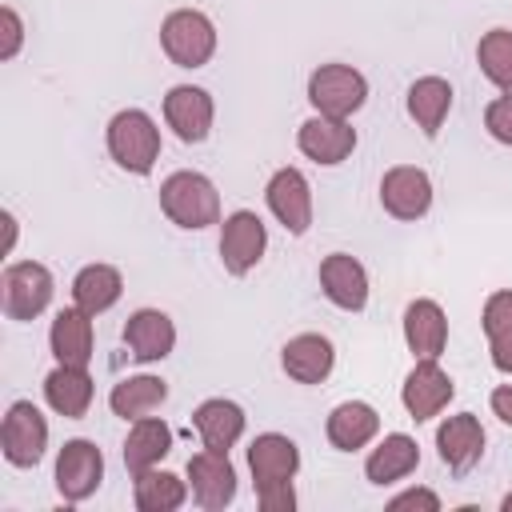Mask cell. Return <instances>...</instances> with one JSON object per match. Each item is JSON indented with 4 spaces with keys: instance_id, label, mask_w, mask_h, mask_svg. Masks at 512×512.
<instances>
[{
    "instance_id": "obj_21",
    "label": "cell",
    "mask_w": 512,
    "mask_h": 512,
    "mask_svg": "<svg viewBox=\"0 0 512 512\" xmlns=\"http://www.w3.org/2000/svg\"><path fill=\"white\" fill-rule=\"evenodd\" d=\"M48 348L56 356V364H72V368H88L92 360V316L84 308H60L52 328H48Z\"/></svg>"
},
{
    "instance_id": "obj_18",
    "label": "cell",
    "mask_w": 512,
    "mask_h": 512,
    "mask_svg": "<svg viewBox=\"0 0 512 512\" xmlns=\"http://www.w3.org/2000/svg\"><path fill=\"white\" fill-rule=\"evenodd\" d=\"M436 448H440V460L464 476L468 468H476V460L484 456V428L472 412H456V416H444V424L436 428Z\"/></svg>"
},
{
    "instance_id": "obj_2",
    "label": "cell",
    "mask_w": 512,
    "mask_h": 512,
    "mask_svg": "<svg viewBox=\"0 0 512 512\" xmlns=\"http://www.w3.org/2000/svg\"><path fill=\"white\" fill-rule=\"evenodd\" d=\"M108 156L132 172V176H148L160 160V128L144 108H124L108 120Z\"/></svg>"
},
{
    "instance_id": "obj_35",
    "label": "cell",
    "mask_w": 512,
    "mask_h": 512,
    "mask_svg": "<svg viewBox=\"0 0 512 512\" xmlns=\"http://www.w3.org/2000/svg\"><path fill=\"white\" fill-rule=\"evenodd\" d=\"M256 500L264 512H292L296 508V492H292V480L284 484H268V488H256Z\"/></svg>"
},
{
    "instance_id": "obj_11",
    "label": "cell",
    "mask_w": 512,
    "mask_h": 512,
    "mask_svg": "<svg viewBox=\"0 0 512 512\" xmlns=\"http://www.w3.org/2000/svg\"><path fill=\"white\" fill-rule=\"evenodd\" d=\"M188 488L204 512L228 508L236 500V468H232L228 452H212V448L196 452L188 460Z\"/></svg>"
},
{
    "instance_id": "obj_33",
    "label": "cell",
    "mask_w": 512,
    "mask_h": 512,
    "mask_svg": "<svg viewBox=\"0 0 512 512\" xmlns=\"http://www.w3.org/2000/svg\"><path fill=\"white\" fill-rule=\"evenodd\" d=\"M484 128L492 140L508 144L512 148V92L508 96H496L488 108H484Z\"/></svg>"
},
{
    "instance_id": "obj_28",
    "label": "cell",
    "mask_w": 512,
    "mask_h": 512,
    "mask_svg": "<svg viewBox=\"0 0 512 512\" xmlns=\"http://www.w3.org/2000/svg\"><path fill=\"white\" fill-rule=\"evenodd\" d=\"M168 400V384L160 376H124L120 384H112L108 392V408L120 416V420H140V416H152L160 404Z\"/></svg>"
},
{
    "instance_id": "obj_10",
    "label": "cell",
    "mask_w": 512,
    "mask_h": 512,
    "mask_svg": "<svg viewBox=\"0 0 512 512\" xmlns=\"http://www.w3.org/2000/svg\"><path fill=\"white\" fill-rule=\"evenodd\" d=\"M264 200L292 236H304L312 228V188L300 168H276L264 188Z\"/></svg>"
},
{
    "instance_id": "obj_39",
    "label": "cell",
    "mask_w": 512,
    "mask_h": 512,
    "mask_svg": "<svg viewBox=\"0 0 512 512\" xmlns=\"http://www.w3.org/2000/svg\"><path fill=\"white\" fill-rule=\"evenodd\" d=\"M500 508H504V512H512V492H508V496L500 500Z\"/></svg>"
},
{
    "instance_id": "obj_27",
    "label": "cell",
    "mask_w": 512,
    "mask_h": 512,
    "mask_svg": "<svg viewBox=\"0 0 512 512\" xmlns=\"http://www.w3.org/2000/svg\"><path fill=\"white\" fill-rule=\"evenodd\" d=\"M120 292H124V276L112 264H84L72 280V304L84 308L88 316L108 312L120 300Z\"/></svg>"
},
{
    "instance_id": "obj_8",
    "label": "cell",
    "mask_w": 512,
    "mask_h": 512,
    "mask_svg": "<svg viewBox=\"0 0 512 512\" xmlns=\"http://www.w3.org/2000/svg\"><path fill=\"white\" fill-rule=\"evenodd\" d=\"M104 480V452L92 440H64L60 456H56V492L68 504L88 500Z\"/></svg>"
},
{
    "instance_id": "obj_30",
    "label": "cell",
    "mask_w": 512,
    "mask_h": 512,
    "mask_svg": "<svg viewBox=\"0 0 512 512\" xmlns=\"http://www.w3.org/2000/svg\"><path fill=\"white\" fill-rule=\"evenodd\" d=\"M132 500L140 512H176L184 500H188V484L176 476V472H164V468H148L140 476H132Z\"/></svg>"
},
{
    "instance_id": "obj_5",
    "label": "cell",
    "mask_w": 512,
    "mask_h": 512,
    "mask_svg": "<svg viewBox=\"0 0 512 512\" xmlns=\"http://www.w3.org/2000/svg\"><path fill=\"white\" fill-rule=\"evenodd\" d=\"M368 100V80L364 72H356L352 64H320L308 76V104L320 116H340L348 120L352 112H360Z\"/></svg>"
},
{
    "instance_id": "obj_25",
    "label": "cell",
    "mask_w": 512,
    "mask_h": 512,
    "mask_svg": "<svg viewBox=\"0 0 512 512\" xmlns=\"http://www.w3.org/2000/svg\"><path fill=\"white\" fill-rule=\"evenodd\" d=\"M168 452H172V428L164 420H156V416L132 420L128 440H124V468H128V476H140V472L156 468Z\"/></svg>"
},
{
    "instance_id": "obj_9",
    "label": "cell",
    "mask_w": 512,
    "mask_h": 512,
    "mask_svg": "<svg viewBox=\"0 0 512 512\" xmlns=\"http://www.w3.org/2000/svg\"><path fill=\"white\" fill-rule=\"evenodd\" d=\"M452 396H456V384L436 360H416L412 372L404 376V388H400V404L416 424L440 416Z\"/></svg>"
},
{
    "instance_id": "obj_29",
    "label": "cell",
    "mask_w": 512,
    "mask_h": 512,
    "mask_svg": "<svg viewBox=\"0 0 512 512\" xmlns=\"http://www.w3.org/2000/svg\"><path fill=\"white\" fill-rule=\"evenodd\" d=\"M448 108H452V84L444 76H420V80H412V88H408V116L416 120V128L428 140L440 132Z\"/></svg>"
},
{
    "instance_id": "obj_26",
    "label": "cell",
    "mask_w": 512,
    "mask_h": 512,
    "mask_svg": "<svg viewBox=\"0 0 512 512\" xmlns=\"http://www.w3.org/2000/svg\"><path fill=\"white\" fill-rule=\"evenodd\" d=\"M416 464H420V448H416V440L412 436H404V432H388L372 452H368V460H364V476L372 480V484H396V480H404L408 472H416Z\"/></svg>"
},
{
    "instance_id": "obj_24",
    "label": "cell",
    "mask_w": 512,
    "mask_h": 512,
    "mask_svg": "<svg viewBox=\"0 0 512 512\" xmlns=\"http://www.w3.org/2000/svg\"><path fill=\"white\" fill-rule=\"evenodd\" d=\"M44 400L56 416L64 420H80L92 404V376L88 368H72V364H56L44 376Z\"/></svg>"
},
{
    "instance_id": "obj_19",
    "label": "cell",
    "mask_w": 512,
    "mask_h": 512,
    "mask_svg": "<svg viewBox=\"0 0 512 512\" xmlns=\"http://www.w3.org/2000/svg\"><path fill=\"white\" fill-rule=\"evenodd\" d=\"M404 340L412 348L416 360H436L448 344V316L436 300L420 296L404 308Z\"/></svg>"
},
{
    "instance_id": "obj_34",
    "label": "cell",
    "mask_w": 512,
    "mask_h": 512,
    "mask_svg": "<svg viewBox=\"0 0 512 512\" xmlns=\"http://www.w3.org/2000/svg\"><path fill=\"white\" fill-rule=\"evenodd\" d=\"M0 20H4V44H0V60H12V56L20 52V44H24V20H20V12H16L12 4H4V8H0Z\"/></svg>"
},
{
    "instance_id": "obj_15",
    "label": "cell",
    "mask_w": 512,
    "mask_h": 512,
    "mask_svg": "<svg viewBox=\"0 0 512 512\" xmlns=\"http://www.w3.org/2000/svg\"><path fill=\"white\" fill-rule=\"evenodd\" d=\"M248 468H252V484L256 488L284 484V480H292L300 472V448L284 432H260L248 444Z\"/></svg>"
},
{
    "instance_id": "obj_38",
    "label": "cell",
    "mask_w": 512,
    "mask_h": 512,
    "mask_svg": "<svg viewBox=\"0 0 512 512\" xmlns=\"http://www.w3.org/2000/svg\"><path fill=\"white\" fill-rule=\"evenodd\" d=\"M4 232H8L4 252H12V244H16V216H12V212H4Z\"/></svg>"
},
{
    "instance_id": "obj_32",
    "label": "cell",
    "mask_w": 512,
    "mask_h": 512,
    "mask_svg": "<svg viewBox=\"0 0 512 512\" xmlns=\"http://www.w3.org/2000/svg\"><path fill=\"white\" fill-rule=\"evenodd\" d=\"M476 60H480V72H484L496 88L512 92V32H508V28L484 32L480 44H476Z\"/></svg>"
},
{
    "instance_id": "obj_36",
    "label": "cell",
    "mask_w": 512,
    "mask_h": 512,
    "mask_svg": "<svg viewBox=\"0 0 512 512\" xmlns=\"http://www.w3.org/2000/svg\"><path fill=\"white\" fill-rule=\"evenodd\" d=\"M388 508H392V512H404V508H420V512H440V496H436L432 488H408V492L392 496V500H388Z\"/></svg>"
},
{
    "instance_id": "obj_23",
    "label": "cell",
    "mask_w": 512,
    "mask_h": 512,
    "mask_svg": "<svg viewBox=\"0 0 512 512\" xmlns=\"http://www.w3.org/2000/svg\"><path fill=\"white\" fill-rule=\"evenodd\" d=\"M324 432H328V444H332V448L356 452V448H364V444L376 440V432H380V412H376L372 404H364V400H344V404H336V408L328 412Z\"/></svg>"
},
{
    "instance_id": "obj_6",
    "label": "cell",
    "mask_w": 512,
    "mask_h": 512,
    "mask_svg": "<svg viewBox=\"0 0 512 512\" xmlns=\"http://www.w3.org/2000/svg\"><path fill=\"white\" fill-rule=\"evenodd\" d=\"M0 448L12 468H36L48 448V420L32 400H16L0 424Z\"/></svg>"
},
{
    "instance_id": "obj_31",
    "label": "cell",
    "mask_w": 512,
    "mask_h": 512,
    "mask_svg": "<svg viewBox=\"0 0 512 512\" xmlns=\"http://www.w3.org/2000/svg\"><path fill=\"white\" fill-rule=\"evenodd\" d=\"M484 336H488V356L492 364L512 376V292H492L484 300Z\"/></svg>"
},
{
    "instance_id": "obj_16",
    "label": "cell",
    "mask_w": 512,
    "mask_h": 512,
    "mask_svg": "<svg viewBox=\"0 0 512 512\" xmlns=\"http://www.w3.org/2000/svg\"><path fill=\"white\" fill-rule=\"evenodd\" d=\"M124 344L140 364H156L176 348V324L160 308H136L124 324Z\"/></svg>"
},
{
    "instance_id": "obj_1",
    "label": "cell",
    "mask_w": 512,
    "mask_h": 512,
    "mask_svg": "<svg viewBox=\"0 0 512 512\" xmlns=\"http://www.w3.org/2000/svg\"><path fill=\"white\" fill-rule=\"evenodd\" d=\"M160 212L188 232H200L220 220V192L204 172H172L160 184Z\"/></svg>"
},
{
    "instance_id": "obj_22",
    "label": "cell",
    "mask_w": 512,
    "mask_h": 512,
    "mask_svg": "<svg viewBox=\"0 0 512 512\" xmlns=\"http://www.w3.org/2000/svg\"><path fill=\"white\" fill-rule=\"evenodd\" d=\"M192 424H196L204 448H212V452H228V448L244 436L248 416H244V408H240L236 400L212 396V400H204V404L192 412Z\"/></svg>"
},
{
    "instance_id": "obj_13",
    "label": "cell",
    "mask_w": 512,
    "mask_h": 512,
    "mask_svg": "<svg viewBox=\"0 0 512 512\" xmlns=\"http://www.w3.org/2000/svg\"><path fill=\"white\" fill-rule=\"evenodd\" d=\"M164 120H168V128H172L184 144H200V140H208V132H212L216 104H212V96H208L204 88H196V84H176V88H168V96H164Z\"/></svg>"
},
{
    "instance_id": "obj_14",
    "label": "cell",
    "mask_w": 512,
    "mask_h": 512,
    "mask_svg": "<svg viewBox=\"0 0 512 512\" xmlns=\"http://www.w3.org/2000/svg\"><path fill=\"white\" fill-rule=\"evenodd\" d=\"M296 148L308 156V160H316V164H344L348 156H352V148H356V128L348 124V120H340V116H308L304 124H300V132H296Z\"/></svg>"
},
{
    "instance_id": "obj_37",
    "label": "cell",
    "mask_w": 512,
    "mask_h": 512,
    "mask_svg": "<svg viewBox=\"0 0 512 512\" xmlns=\"http://www.w3.org/2000/svg\"><path fill=\"white\" fill-rule=\"evenodd\" d=\"M492 412H496L504 424H512V384H500V388L492 392Z\"/></svg>"
},
{
    "instance_id": "obj_12",
    "label": "cell",
    "mask_w": 512,
    "mask_h": 512,
    "mask_svg": "<svg viewBox=\"0 0 512 512\" xmlns=\"http://www.w3.org/2000/svg\"><path fill=\"white\" fill-rule=\"evenodd\" d=\"M380 204L396 220H420L432 208V180L416 164H396L380 180Z\"/></svg>"
},
{
    "instance_id": "obj_3",
    "label": "cell",
    "mask_w": 512,
    "mask_h": 512,
    "mask_svg": "<svg viewBox=\"0 0 512 512\" xmlns=\"http://www.w3.org/2000/svg\"><path fill=\"white\" fill-rule=\"evenodd\" d=\"M160 48L176 68H204L216 52V24L200 8H176L160 24Z\"/></svg>"
},
{
    "instance_id": "obj_20",
    "label": "cell",
    "mask_w": 512,
    "mask_h": 512,
    "mask_svg": "<svg viewBox=\"0 0 512 512\" xmlns=\"http://www.w3.org/2000/svg\"><path fill=\"white\" fill-rule=\"evenodd\" d=\"M280 364H284V372H288L296 384H320V380H328V372H332V364H336V348H332V340L320 336V332H300V336H292V340L284 344Z\"/></svg>"
},
{
    "instance_id": "obj_17",
    "label": "cell",
    "mask_w": 512,
    "mask_h": 512,
    "mask_svg": "<svg viewBox=\"0 0 512 512\" xmlns=\"http://www.w3.org/2000/svg\"><path fill=\"white\" fill-rule=\"evenodd\" d=\"M320 288L344 312H360L368 304V272L348 252H332L320 260Z\"/></svg>"
},
{
    "instance_id": "obj_7",
    "label": "cell",
    "mask_w": 512,
    "mask_h": 512,
    "mask_svg": "<svg viewBox=\"0 0 512 512\" xmlns=\"http://www.w3.org/2000/svg\"><path fill=\"white\" fill-rule=\"evenodd\" d=\"M264 248H268V228L256 212L236 208L232 216H224V224H220V260L232 276H248L264 260Z\"/></svg>"
},
{
    "instance_id": "obj_4",
    "label": "cell",
    "mask_w": 512,
    "mask_h": 512,
    "mask_svg": "<svg viewBox=\"0 0 512 512\" xmlns=\"http://www.w3.org/2000/svg\"><path fill=\"white\" fill-rule=\"evenodd\" d=\"M56 280L40 260H16L0 276V304L8 320H36L52 304Z\"/></svg>"
}]
</instances>
